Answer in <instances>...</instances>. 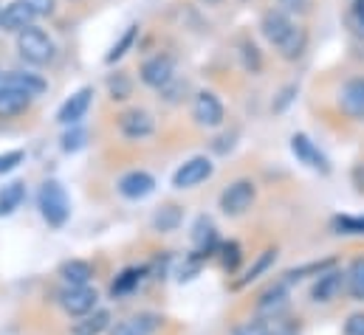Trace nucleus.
<instances>
[{
    "mask_svg": "<svg viewBox=\"0 0 364 335\" xmlns=\"http://www.w3.org/2000/svg\"><path fill=\"white\" fill-rule=\"evenodd\" d=\"M240 60H243V68H246L249 74H260V71H263L260 48H257L252 40H243V43H240Z\"/></svg>",
    "mask_w": 364,
    "mask_h": 335,
    "instance_id": "obj_32",
    "label": "nucleus"
},
{
    "mask_svg": "<svg viewBox=\"0 0 364 335\" xmlns=\"http://www.w3.org/2000/svg\"><path fill=\"white\" fill-rule=\"evenodd\" d=\"M156 327H159V316H153V313H141V316L116 322V324L110 327V335H153Z\"/></svg>",
    "mask_w": 364,
    "mask_h": 335,
    "instance_id": "obj_20",
    "label": "nucleus"
},
{
    "mask_svg": "<svg viewBox=\"0 0 364 335\" xmlns=\"http://www.w3.org/2000/svg\"><path fill=\"white\" fill-rule=\"evenodd\" d=\"M255 200H257V186H255V180L240 177V180L229 183V186L220 192L218 206H220V212H223L226 217H243V214L255 206Z\"/></svg>",
    "mask_w": 364,
    "mask_h": 335,
    "instance_id": "obj_2",
    "label": "nucleus"
},
{
    "mask_svg": "<svg viewBox=\"0 0 364 335\" xmlns=\"http://www.w3.org/2000/svg\"><path fill=\"white\" fill-rule=\"evenodd\" d=\"M192 119L200 127H220L223 124V104L212 90H200L192 101Z\"/></svg>",
    "mask_w": 364,
    "mask_h": 335,
    "instance_id": "obj_10",
    "label": "nucleus"
},
{
    "mask_svg": "<svg viewBox=\"0 0 364 335\" xmlns=\"http://www.w3.org/2000/svg\"><path fill=\"white\" fill-rule=\"evenodd\" d=\"M156 192V177L144 169H133L119 177V194L127 200H144Z\"/></svg>",
    "mask_w": 364,
    "mask_h": 335,
    "instance_id": "obj_11",
    "label": "nucleus"
},
{
    "mask_svg": "<svg viewBox=\"0 0 364 335\" xmlns=\"http://www.w3.org/2000/svg\"><path fill=\"white\" fill-rule=\"evenodd\" d=\"M91 101H93V87H80L71 99H65V104H63L60 113H57V121H60V124H68V127L80 124V119L88 113Z\"/></svg>",
    "mask_w": 364,
    "mask_h": 335,
    "instance_id": "obj_15",
    "label": "nucleus"
},
{
    "mask_svg": "<svg viewBox=\"0 0 364 335\" xmlns=\"http://www.w3.org/2000/svg\"><path fill=\"white\" fill-rule=\"evenodd\" d=\"M0 87H11V90H17V93H26L28 99H34V96H40V93H46V79L43 77H37V74H26V71H9L3 79H0Z\"/></svg>",
    "mask_w": 364,
    "mask_h": 335,
    "instance_id": "obj_18",
    "label": "nucleus"
},
{
    "mask_svg": "<svg viewBox=\"0 0 364 335\" xmlns=\"http://www.w3.org/2000/svg\"><path fill=\"white\" fill-rule=\"evenodd\" d=\"M345 276H348V296L364 304V256L350 259V265L345 268Z\"/></svg>",
    "mask_w": 364,
    "mask_h": 335,
    "instance_id": "obj_29",
    "label": "nucleus"
},
{
    "mask_svg": "<svg viewBox=\"0 0 364 335\" xmlns=\"http://www.w3.org/2000/svg\"><path fill=\"white\" fill-rule=\"evenodd\" d=\"M136 37H139V26H127V28H124V34H122V37L113 43V48L105 54V62H116V60H122V57L133 48Z\"/></svg>",
    "mask_w": 364,
    "mask_h": 335,
    "instance_id": "obj_31",
    "label": "nucleus"
},
{
    "mask_svg": "<svg viewBox=\"0 0 364 335\" xmlns=\"http://www.w3.org/2000/svg\"><path fill=\"white\" fill-rule=\"evenodd\" d=\"M26 200V183L23 180H11L0 189V217H11Z\"/></svg>",
    "mask_w": 364,
    "mask_h": 335,
    "instance_id": "obj_24",
    "label": "nucleus"
},
{
    "mask_svg": "<svg viewBox=\"0 0 364 335\" xmlns=\"http://www.w3.org/2000/svg\"><path fill=\"white\" fill-rule=\"evenodd\" d=\"M203 3H209V6H215V3H220V0H203Z\"/></svg>",
    "mask_w": 364,
    "mask_h": 335,
    "instance_id": "obj_46",
    "label": "nucleus"
},
{
    "mask_svg": "<svg viewBox=\"0 0 364 335\" xmlns=\"http://www.w3.org/2000/svg\"><path fill=\"white\" fill-rule=\"evenodd\" d=\"M57 302L71 319H85V316H91L93 310H99L96 307L99 304V293L91 285H85V287H63Z\"/></svg>",
    "mask_w": 364,
    "mask_h": 335,
    "instance_id": "obj_5",
    "label": "nucleus"
},
{
    "mask_svg": "<svg viewBox=\"0 0 364 335\" xmlns=\"http://www.w3.org/2000/svg\"><path fill=\"white\" fill-rule=\"evenodd\" d=\"M28 104H31V99L26 93H17L11 87H0V119L20 116L28 110Z\"/></svg>",
    "mask_w": 364,
    "mask_h": 335,
    "instance_id": "obj_25",
    "label": "nucleus"
},
{
    "mask_svg": "<svg viewBox=\"0 0 364 335\" xmlns=\"http://www.w3.org/2000/svg\"><path fill=\"white\" fill-rule=\"evenodd\" d=\"M269 335H302V322L294 316H282L269 322Z\"/></svg>",
    "mask_w": 364,
    "mask_h": 335,
    "instance_id": "obj_34",
    "label": "nucleus"
},
{
    "mask_svg": "<svg viewBox=\"0 0 364 335\" xmlns=\"http://www.w3.org/2000/svg\"><path fill=\"white\" fill-rule=\"evenodd\" d=\"M60 279L65 287H85L93 279V265L85 259H65L60 265Z\"/></svg>",
    "mask_w": 364,
    "mask_h": 335,
    "instance_id": "obj_19",
    "label": "nucleus"
},
{
    "mask_svg": "<svg viewBox=\"0 0 364 335\" xmlns=\"http://www.w3.org/2000/svg\"><path fill=\"white\" fill-rule=\"evenodd\" d=\"M331 268H336V259H322V262H308V265H299V268H291V270H285L282 273V282L285 285H294V282H302V279H308V276H322L325 270H331Z\"/></svg>",
    "mask_w": 364,
    "mask_h": 335,
    "instance_id": "obj_26",
    "label": "nucleus"
},
{
    "mask_svg": "<svg viewBox=\"0 0 364 335\" xmlns=\"http://www.w3.org/2000/svg\"><path fill=\"white\" fill-rule=\"evenodd\" d=\"M274 262H277V248H266V251H263L257 259H255V262H252V268H249V270H246V273H243V276L235 282V290H240V287L252 285L255 279H260V276H263V273L272 268Z\"/></svg>",
    "mask_w": 364,
    "mask_h": 335,
    "instance_id": "obj_28",
    "label": "nucleus"
},
{
    "mask_svg": "<svg viewBox=\"0 0 364 335\" xmlns=\"http://www.w3.org/2000/svg\"><path fill=\"white\" fill-rule=\"evenodd\" d=\"M37 206H40L43 220L51 229H63L68 223V217H71V200H68V192H65V186L60 180H46L40 186Z\"/></svg>",
    "mask_w": 364,
    "mask_h": 335,
    "instance_id": "obj_1",
    "label": "nucleus"
},
{
    "mask_svg": "<svg viewBox=\"0 0 364 335\" xmlns=\"http://www.w3.org/2000/svg\"><path fill=\"white\" fill-rule=\"evenodd\" d=\"M183 223V212L181 206H161L156 214H153V229L159 231V234H173V231H178V226Z\"/></svg>",
    "mask_w": 364,
    "mask_h": 335,
    "instance_id": "obj_27",
    "label": "nucleus"
},
{
    "mask_svg": "<svg viewBox=\"0 0 364 335\" xmlns=\"http://www.w3.org/2000/svg\"><path fill=\"white\" fill-rule=\"evenodd\" d=\"M291 153L296 155L299 164H305V167L314 169V172H319V175H328V172H331V164H328L325 153H322L305 133L291 136Z\"/></svg>",
    "mask_w": 364,
    "mask_h": 335,
    "instance_id": "obj_8",
    "label": "nucleus"
},
{
    "mask_svg": "<svg viewBox=\"0 0 364 335\" xmlns=\"http://www.w3.org/2000/svg\"><path fill=\"white\" fill-rule=\"evenodd\" d=\"M305 48H308V31H305L302 26H296V23H294V28L288 31V37L277 45L279 57L288 60V62H296V60L305 54Z\"/></svg>",
    "mask_w": 364,
    "mask_h": 335,
    "instance_id": "obj_22",
    "label": "nucleus"
},
{
    "mask_svg": "<svg viewBox=\"0 0 364 335\" xmlns=\"http://www.w3.org/2000/svg\"><path fill=\"white\" fill-rule=\"evenodd\" d=\"M192 243H195V256L203 259V256H212V253L220 248L218 243V229L209 217H198L195 220V229H192Z\"/></svg>",
    "mask_w": 364,
    "mask_h": 335,
    "instance_id": "obj_16",
    "label": "nucleus"
},
{
    "mask_svg": "<svg viewBox=\"0 0 364 335\" xmlns=\"http://www.w3.org/2000/svg\"><path fill=\"white\" fill-rule=\"evenodd\" d=\"M113 327V319H110V310H93L91 316L80 319L74 324L71 335H102V333H110Z\"/></svg>",
    "mask_w": 364,
    "mask_h": 335,
    "instance_id": "obj_23",
    "label": "nucleus"
},
{
    "mask_svg": "<svg viewBox=\"0 0 364 335\" xmlns=\"http://www.w3.org/2000/svg\"><path fill=\"white\" fill-rule=\"evenodd\" d=\"M31 23H34V11L23 0H14V3H9V6L0 9V28L3 31L23 34L26 28H31Z\"/></svg>",
    "mask_w": 364,
    "mask_h": 335,
    "instance_id": "obj_13",
    "label": "nucleus"
},
{
    "mask_svg": "<svg viewBox=\"0 0 364 335\" xmlns=\"http://www.w3.org/2000/svg\"><path fill=\"white\" fill-rule=\"evenodd\" d=\"M212 172H215V164H212L206 155H195V158L183 161L181 167L176 169L173 186H176V189H195V186H200L203 180H209Z\"/></svg>",
    "mask_w": 364,
    "mask_h": 335,
    "instance_id": "obj_7",
    "label": "nucleus"
},
{
    "mask_svg": "<svg viewBox=\"0 0 364 335\" xmlns=\"http://www.w3.org/2000/svg\"><path fill=\"white\" fill-rule=\"evenodd\" d=\"M296 93H299V87H296V84H288V87H282V90H279V99H277V101L272 104L274 113H282V110H285V107L294 101V96H296Z\"/></svg>",
    "mask_w": 364,
    "mask_h": 335,
    "instance_id": "obj_41",
    "label": "nucleus"
},
{
    "mask_svg": "<svg viewBox=\"0 0 364 335\" xmlns=\"http://www.w3.org/2000/svg\"><path fill=\"white\" fill-rule=\"evenodd\" d=\"M232 147H235V136H220V138L212 144V150H215V153H220V155H223V153H229Z\"/></svg>",
    "mask_w": 364,
    "mask_h": 335,
    "instance_id": "obj_43",
    "label": "nucleus"
},
{
    "mask_svg": "<svg viewBox=\"0 0 364 335\" xmlns=\"http://www.w3.org/2000/svg\"><path fill=\"white\" fill-rule=\"evenodd\" d=\"M232 335H269V322H263V319H249V322H240V324H235V330Z\"/></svg>",
    "mask_w": 364,
    "mask_h": 335,
    "instance_id": "obj_37",
    "label": "nucleus"
},
{
    "mask_svg": "<svg viewBox=\"0 0 364 335\" xmlns=\"http://www.w3.org/2000/svg\"><path fill=\"white\" fill-rule=\"evenodd\" d=\"M342 293H348V276H345L342 268L325 270V273L316 276L314 285H311V302H314V304H331V302H336Z\"/></svg>",
    "mask_w": 364,
    "mask_h": 335,
    "instance_id": "obj_6",
    "label": "nucleus"
},
{
    "mask_svg": "<svg viewBox=\"0 0 364 335\" xmlns=\"http://www.w3.org/2000/svg\"><path fill=\"white\" fill-rule=\"evenodd\" d=\"M294 28V23L288 20V14L285 11H279V9H269L263 17H260V31H263V37L272 43L274 48L288 37V31Z\"/></svg>",
    "mask_w": 364,
    "mask_h": 335,
    "instance_id": "obj_17",
    "label": "nucleus"
},
{
    "mask_svg": "<svg viewBox=\"0 0 364 335\" xmlns=\"http://www.w3.org/2000/svg\"><path fill=\"white\" fill-rule=\"evenodd\" d=\"M173 79H176V60L170 54H156L141 65V82L150 87L164 90Z\"/></svg>",
    "mask_w": 364,
    "mask_h": 335,
    "instance_id": "obj_9",
    "label": "nucleus"
},
{
    "mask_svg": "<svg viewBox=\"0 0 364 335\" xmlns=\"http://www.w3.org/2000/svg\"><path fill=\"white\" fill-rule=\"evenodd\" d=\"M339 110L353 121H364V77H353L342 84Z\"/></svg>",
    "mask_w": 364,
    "mask_h": 335,
    "instance_id": "obj_12",
    "label": "nucleus"
},
{
    "mask_svg": "<svg viewBox=\"0 0 364 335\" xmlns=\"http://www.w3.org/2000/svg\"><path fill=\"white\" fill-rule=\"evenodd\" d=\"M218 256H220L223 270L235 273V270H237V265H240V259H243V251H240V246H237V243H223V246L218 248Z\"/></svg>",
    "mask_w": 364,
    "mask_h": 335,
    "instance_id": "obj_33",
    "label": "nucleus"
},
{
    "mask_svg": "<svg viewBox=\"0 0 364 335\" xmlns=\"http://www.w3.org/2000/svg\"><path fill=\"white\" fill-rule=\"evenodd\" d=\"M85 144H88V133L82 127H77V124L63 136V150L65 153H80Z\"/></svg>",
    "mask_w": 364,
    "mask_h": 335,
    "instance_id": "obj_36",
    "label": "nucleus"
},
{
    "mask_svg": "<svg viewBox=\"0 0 364 335\" xmlns=\"http://www.w3.org/2000/svg\"><path fill=\"white\" fill-rule=\"evenodd\" d=\"M342 335H364V310H356V313H350L345 319Z\"/></svg>",
    "mask_w": 364,
    "mask_h": 335,
    "instance_id": "obj_39",
    "label": "nucleus"
},
{
    "mask_svg": "<svg viewBox=\"0 0 364 335\" xmlns=\"http://www.w3.org/2000/svg\"><path fill=\"white\" fill-rule=\"evenodd\" d=\"M107 90H110V99L122 101V99H127V96L133 93V82H130L127 74H113V77L107 79Z\"/></svg>",
    "mask_w": 364,
    "mask_h": 335,
    "instance_id": "obj_35",
    "label": "nucleus"
},
{
    "mask_svg": "<svg viewBox=\"0 0 364 335\" xmlns=\"http://www.w3.org/2000/svg\"><path fill=\"white\" fill-rule=\"evenodd\" d=\"M23 3L34 11V17H48L57 9V0H23Z\"/></svg>",
    "mask_w": 364,
    "mask_h": 335,
    "instance_id": "obj_40",
    "label": "nucleus"
},
{
    "mask_svg": "<svg viewBox=\"0 0 364 335\" xmlns=\"http://www.w3.org/2000/svg\"><path fill=\"white\" fill-rule=\"evenodd\" d=\"M285 3H288L291 9H308V3H311V0H285Z\"/></svg>",
    "mask_w": 364,
    "mask_h": 335,
    "instance_id": "obj_45",
    "label": "nucleus"
},
{
    "mask_svg": "<svg viewBox=\"0 0 364 335\" xmlns=\"http://www.w3.org/2000/svg\"><path fill=\"white\" fill-rule=\"evenodd\" d=\"M181 93H186V82H181V79H173V82L164 87V99L167 101H181Z\"/></svg>",
    "mask_w": 364,
    "mask_h": 335,
    "instance_id": "obj_42",
    "label": "nucleus"
},
{
    "mask_svg": "<svg viewBox=\"0 0 364 335\" xmlns=\"http://www.w3.org/2000/svg\"><path fill=\"white\" fill-rule=\"evenodd\" d=\"M144 276H147V268H124V270L113 279V285H110V299H124V296H130L133 290H139V285L144 282Z\"/></svg>",
    "mask_w": 364,
    "mask_h": 335,
    "instance_id": "obj_21",
    "label": "nucleus"
},
{
    "mask_svg": "<svg viewBox=\"0 0 364 335\" xmlns=\"http://www.w3.org/2000/svg\"><path fill=\"white\" fill-rule=\"evenodd\" d=\"M288 310H291V293H288V285L282 279L269 285L257 296V304H255V316L263 319V322L282 319V316H288Z\"/></svg>",
    "mask_w": 364,
    "mask_h": 335,
    "instance_id": "obj_4",
    "label": "nucleus"
},
{
    "mask_svg": "<svg viewBox=\"0 0 364 335\" xmlns=\"http://www.w3.org/2000/svg\"><path fill=\"white\" fill-rule=\"evenodd\" d=\"M333 234H348V237H362L364 234V214H339L331 220Z\"/></svg>",
    "mask_w": 364,
    "mask_h": 335,
    "instance_id": "obj_30",
    "label": "nucleus"
},
{
    "mask_svg": "<svg viewBox=\"0 0 364 335\" xmlns=\"http://www.w3.org/2000/svg\"><path fill=\"white\" fill-rule=\"evenodd\" d=\"M23 158H26V153H23V150L0 153V175H6V172H11V169H17L20 164H23Z\"/></svg>",
    "mask_w": 364,
    "mask_h": 335,
    "instance_id": "obj_38",
    "label": "nucleus"
},
{
    "mask_svg": "<svg viewBox=\"0 0 364 335\" xmlns=\"http://www.w3.org/2000/svg\"><path fill=\"white\" fill-rule=\"evenodd\" d=\"M17 51L28 65H48L54 60V40L43 28H26L17 34Z\"/></svg>",
    "mask_w": 364,
    "mask_h": 335,
    "instance_id": "obj_3",
    "label": "nucleus"
},
{
    "mask_svg": "<svg viewBox=\"0 0 364 335\" xmlns=\"http://www.w3.org/2000/svg\"><path fill=\"white\" fill-rule=\"evenodd\" d=\"M119 130H122L127 138H147V136L156 130V121H153V116H150L147 110L133 107V110H124V113L119 116Z\"/></svg>",
    "mask_w": 364,
    "mask_h": 335,
    "instance_id": "obj_14",
    "label": "nucleus"
},
{
    "mask_svg": "<svg viewBox=\"0 0 364 335\" xmlns=\"http://www.w3.org/2000/svg\"><path fill=\"white\" fill-rule=\"evenodd\" d=\"M353 20L359 23V28L364 31V0H356V3H353Z\"/></svg>",
    "mask_w": 364,
    "mask_h": 335,
    "instance_id": "obj_44",
    "label": "nucleus"
}]
</instances>
